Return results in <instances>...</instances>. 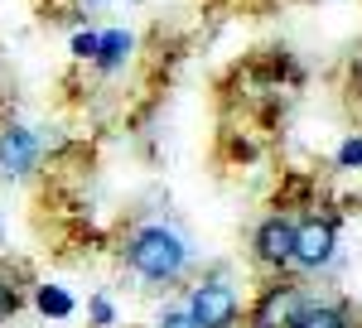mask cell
<instances>
[{"mask_svg":"<svg viewBox=\"0 0 362 328\" xmlns=\"http://www.w3.org/2000/svg\"><path fill=\"white\" fill-rule=\"evenodd\" d=\"M338 164H343V169H362V136L338 145Z\"/></svg>","mask_w":362,"mask_h":328,"instance_id":"8fae6325","label":"cell"},{"mask_svg":"<svg viewBox=\"0 0 362 328\" xmlns=\"http://www.w3.org/2000/svg\"><path fill=\"white\" fill-rule=\"evenodd\" d=\"M39 136L29 131V126H5L0 131V174L5 179H25L29 169L39 164Z\"/></svg>","mask_w":362,"mask_h":328,"instance_id":"277c9868","label":"cell"},{"mask_svg":"<svg viewBox=\"0 0 362 328\" xmlns=\"http://www.w3.org/2000/svg\"><path fill=\"white\" fill-rule=\"evenodd\" d=\"M131 49H136V39H131L126 29H107V34H97V58H92V63H97L102 73H116V68L131 58Z\"/></svg>","mask_w":362,"mask_h":328,"instance_id":"52a82bcc","label":"cell"},{"mask_svg":"<svg viewBox=\"0 0 362 328\" xmlns=\"http://www.w3.org/2000/svg\"><path fill=\"white\" fill-rule=\"evenodd\" d=\"M87 319H92L97 328H112L116 324V304L107 300V295H92V300H87Z\"/></svg>","mask_w":362,"mask_h":328,"instance_id":"30bf717a","label":"cell"},{"mask_svg":"<svg viewBox=\"0 0 362 328\" xmlns=\"http://www.w3.org/2000/svg\"><path fill=\"white\" fill-rule=\"evenodd\" d=\"M155 328H198L194 319H189V309H169V314H160V324Z\"/></svg>","mask_w":362,"mask_h":328,"instance_id":"5bb4252c","label":"cell"},{"mask_svg":"<svg viewBox=\"0 0 362 328\" xmlns=\"http://www.w3.org/2000/svg\"><path fill=\"white\" fill-rule=\"evenodd\" d=\"M290 328H348V319H343V309H334V304H300Z\"/></svg>","mask_w":362,"mask_h":328,"instance_id":"9c48e42d","label":"cell"},{"mask_svg":"<svg viewBox=\"0 0 362 328\" xmlns=\"http://www.w3.org/2000/svg\"><path fill=\"white\" fill-rule=\"evenodd\" d=\"M290 256H295V222L290 218H266L256 227V261L261 266H290Z\"/></svg>","mask_w":362,"mask_h":328,"instance_id":"5b68a950","label":"cell"},{"mask_svg":"<svg viewBox=\"0 0 362 328\" xmlns=\"http://www.w3.org/2000/svg\"><path fill=\"white\" fill-rule=\"evenodd\" d=\"M15 309H20L15 285H10V280H0V324H5V319H15Z\"/></svg>","mask_w":362,"mask_h":328,"instance_id":"4fadbf2b","label":"cell"},{"mask_svg":"<svg viewBox=\"0 0 362 328\" xmlns=\"http://www.w3.org/2000/svg\"><path fill=\"white\" fill-rule=\"evenodd\" d=\"M34 304H39L44 319H73V309H78V300H73L63 285H54V280H44V285L34 290Z\"/></svg>","mask_w":362,"mask_h":328,"instance_id":"ba28073f","label":"cell"},{"mask_svg":"<svg viewBox=\"0 0 362 328\" xmlns=\"http://www.w3.org/2000/svg\"><path fill=\"white\" fill-rule=\"evenodd\" d=\"M300 304H305V295H300L295 285H276V290L261 300V309H256V324L261 328H290V319H295Z\"/></svg>","mask_w":362,"mask_h":328,"instance_id":"8992f818","label":"cell"},{"mask_svg":"<svg viewBox=\"0 0 362 328\" xmlns=\"http://www.w3.org/2000/svg\"><path fill=\"white\" fill-rule=\"evenodd\" d=\"M92 5H112V0H92Z\"/></svg>","mask_w":362,"mask_h":328,"instance_id":"9a60e30c","label":"cell"},{"mask_svg":"<svg viewBox=\"0 0 362 328\" xmlns=\"http://www.w3.org/2000/svg\"><path fill=\"white\" fill-rule=\"evenodd\" d=\"M338 251V232L329 218H305L295 222V266H305V271H319V266H329Z\"/></svg>","mask_w":362,"mask_h":328,"instance_id":"3957f363","label":"cell"},{"mask_svg":"<svg viewBox=\"0 0 362 328\" xmlns=\"http://www.w3.org/2000/svg\"><path fill=\"white\" fill-rule=\"evenodd\" d=\"M237 314H242V304H237V290L227 280H203L189 295V319L198 328H232Z\"/></svg>","mask_w":362,"mask_h":328,"instance_id":"7a4b0ae2","label":"cell"},{"mask_svg":"<svg viewBox=\"0 0 362 328\" xmlns=\"http://www.w3.org/2000/svg\"><path fill=\"white\" fill-rule=\"evenodd\" d=\"M126 261H131V271L140 280H155V285H165V280H179L184 266H189V242L165 227V222H150V227H140L131 246H126Z\"/></svg>","mask_w":362,"mask_h":328,"instance_id":"6da1fadb","label":"cell"},{"mask_svg":"<svg viewBox=\"0 0 362 328\" xmlns=\"http://www.w3.org/2000/svg\"><path fill=\"white\" fill-rule=\"evenodd\" d=\"M73 58H87V63L97 58V34H92V29H83V34H73Z\"/></svg>","mask_w":362,"mask_h":328,"instance_id":"7c38bea8","label":"cell"}]
</instances>
